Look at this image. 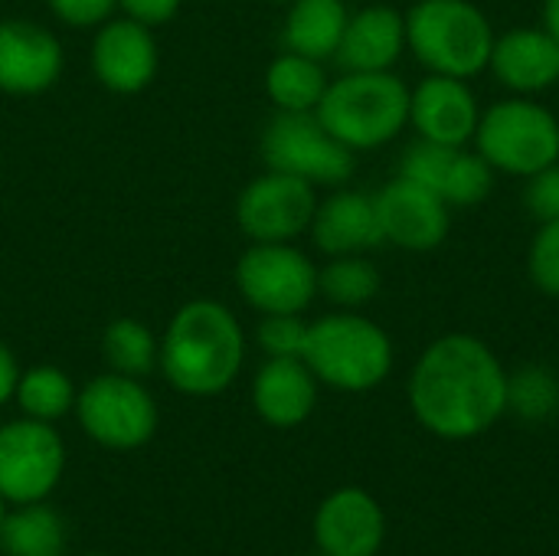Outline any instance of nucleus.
Returning <instances> with one entry per match:
<instances>
[{"mask_svg": "<svg viewBox=\"0 0 559 556\" xmlns=\"http://www.w3.org/2000/svg\"><path fill=\"white\" fill-rule=\"evenodd\" d=\"M409 403L432 436L475 439L508 410V374L485 341L449 334L419 357Z\"/></svg>", "mask_w": 559, "mask_h": 556, "instance_id": "obj_1", "label": "nucleus"}, {"mask_svg": "<svg viewBox=\"0 0 559 556\" xmlns=\"http://www.w3.org/2000/svg\"><path fill=\"white\" fill-rule=\"evenodd\" d=\"M246 334L236 315L210 298L187 301L160 338V370L187 397H216L239 377Z\"/></svg>", "mask_w": 559, "mask_h": 556, "instance_id": "obj_2", "label": "nucleus"}, {"mask_svg": "<svg viewBox=\"0 0 559 556\" xmlns=\"http://www.w3.org/2000/svg\"><path fill=\"white\" fill-rule=\"evenodd\" d=\"M314 115L350 151L390 144L409 121V88L386 72H344L328 82Z\"/></svg>", "mask_w": 559, "mask_h": 556, "instance_id": "obj_3", "label": "nucleus"}, {"mask_svg": "<svg viewBox=\"0 0 559 556\" xmlns=\"http://www.w3.org/2000/svg\"><path fill=\"white\" fill-rule=\"evenodd\" d=\"M406 46L436 75L472 79L491 62L495 29L472 0H419L406 13Z\"/></svg>", "mask_w": 559, "mask_h": 556, "instance_id": "obj_4", "label": "nucleus"}, {"mask_svg": "<svg viewBox=\"0 0 559 556\" xmlns=\"http://www.w3.org/2000/svg\"><path fill=\"white\" fill-rule=\"evenodd\" d=\"M301 360L321 383L344 393H364L386 380L393 344L370 318L341 311L308 324Z\"/></svg>", "mask_w": 559, "mask_h": 556, "instance_id": "obj_5", "label": "nucleus"}, {"mask_svg": "<svg viewBox=\"0 0 559 556\" xmlns=\"http://www.w3.org/2000/svg\"><path fill=\"white\" fill-rule=\"evenodd\" d=\"M475 141L491 170L514 177H531L559 161L557 115L531 98H508L491 105L478 121Z\"/></svg>", "mask_w": 559, "mask_h": 556, "instance_id": "obj_6", "label": "nucleus"}, {"mask_svg": "<svg viewBox=\"0 0 559 556\" xmlns=\"http://www.w3.org/2000/svg\"><path fill=\"white\" fill-rule=\"evenodd\" d=\"M75 416L85 436L105 449L131 452L154 439L157 403L138 377L102 374L75 397Z\"/></svg>", "mask_w": 559, "mask_h": 556, "instance_id": "obj_7", "label": "nucleus"}, {"mask_svg": "<svg viewBox=\"0 0 559 556\" xmlns=\"http://www.w3.org/2000/svg\"><path fill=\"white\" fill-rule=\"evenodd\" d=\"M262 161L308 184H344L354 174V151L314 111H278L262 131Z\"/></svg>", "mask_w": 559, "mask_h": 556, "instance_id": "obj_8", "label": "nucleus"}, {"mask_svg": "<svg viewBox=\"0 0 559 556\" xmlns=\"http://www.w3.org/2000/svg\"><path fill=\"white\" fill-rule=\"evenodd\" d=\"M236 285L262 315H301L318 295V269L292 242H252L236 262Z\"/></svg>", "mask_w": 559, "mask_h": 556, "instance_id": "obj_9", "label": "nucleus"}, {"mask_svg": "<svg viewBox=\"0 0 559 556\" xmlns=\"http://www.w3.org/2000/svg\"><path fill=\"white\" fill-rule=\"evenodd\" d=\"M66 469V446L52 423L10 419L0 426V498L7 505L46 501Z\"/></svg>", "mask_w": 559, "mask_h": 556, "instance_id": "obj_10", "label": "nucleus"}, {"mask_svg": "<svg viewBox=\"0 0 559 556\" xmlns=\"http://www.w3.org/2000/svg\"><path fill=\"white\" fill-rule=\"evenodd\" d=\"M314 210V184L282 170H265L239 193L236 223L252 242H292L311 229Z\"/></svg>", "mask_w": 559, "mask_h": 556, "instance_id": "obj_11", "label": "nucleus"}, {"mask_svg": "<svg viewBox=\"0 0 559 556\" xmlns=\"http://www.w3.org/2000/svg\"><path fill=\"white\" fill-rule=\"evenodd\" d=\"M400 174L439 193L449 206H475L495 187V170L465 144H436L419 138L400 164Z\"/></svg>", "mask_w": 559, "mask_h": 556, "instance_id": "obj_12", "label": "nucleus"}, {"mask_svg": "<svg viewBox=\"0 0 559 556\" xmlns=\"http://www.w3.org/2000/svg\"><path fill=\"white\" fill-rule=\"evenodd\" d=\"M373 200H377L386 242L409 249V252H429L445 242L449 226H452L449 203L429 187L400 174Z\"/></svg>", "mask_w": 559, "mask_h": 556, "instance_id": "obj_13", "label": "nucleus"}, {"mask_svg": "<svg viewBox=\"0 0 559 556\" xmlns=\"http://www.w3.org/2000/svg\"><path fill=\"white\" fill-rule=\"evenodd\" d=\"M92 72L108 92H144L157 75V39L151 26L128 16L105 20L92 43Z\"/></svg>", "mask_w": 559, "mask_h": 556, "instance_id": "obj_14", "label": "nucleus"}, {"mask_svg": "<svg viewBox=\"0 0 559 556\" xmlns=\"http://www.w3.org/2000/svg\"><path fill=\"white\" fill-rule=\"evenodd\" d=\"M62 75L59 39L29 20H0V92L39 95Z\"/></svg>", "mask_w": 559, "mask_h": 556, "instance_id": "obj_15", "label": "nucleus"}, {"mask_svg": "<svg viewBox=\"0 0 559 556\" xmlns=\"http://www.w3.org/2000/svg\"><path fill=\"white\" fill-rule=\"evenodd\" d=\"M383 534V511L364 488L328 495L314 514V544L321 556H377Z\"/></svg>", "mask_w": 559, "mask_h": 556, "instance_id": "obj_16", "label": "nucleus"}, {"mask_svg": "<svg viewBox=\"0 0 559 556\" xmlns=\"http://www.w3.org/2000/svg\"><path fill=\"white\" fill-rule=\"evenodd\" d=\"M409 121L416 125L419 138L462 147L475 138L481 111L465 79L432 72L416 85V92H409Z\"/></svg>", "mask_w": 559, "mask_h": 556, "instance_id": "obj_17", "label": "nucleus"}, {"mask_svg": "<svg viewBox=\"0 0 559 556\" xmlns=\"http://www.w3.org/2000/svg\"><path fill=\"white\" fill-rule=\"evenodd\" d=\"M318 403V377L308 370L301 357H269L252 380V406L255 413L275 426L292 429L301 426Z\"/></svg>", "mask_w": 559, "mask_h": 556, "instance_id": "obj_18", "label": "nucleus"}, {"mask_svg": "<svg viewBox=\"0 0 559 556\" xmlns=\"http://www.w3.org/2000/svg\"><path fill=\"white\" fill-rule=\"evenodd\" d=\"M311 236L328 256H360L383 239L377 200L357 190H337L318 203L311 220Z\"/></svg>", "mask_w": 559, "mask_h": 556, "instance_id": "obj_19", "label": "nucleus"}, {"mask_svg": "<svg viewBox=\"0 0 559 556\" xmlns=\"http://www.w3.org/2000/svg\"><path fill=\"white\" fill-rule=\"evenodd\" d=\"M488 66L511 92L534 95L559 82V43L547 29L521 26L495 39Z\"/></svg>", "mask_w": 559, "mask_h": 556, "instance_id": "obj_20", "label": "nucleus"}, {"mask_svg": "<svg viewBox=\"0 0 559 556\" xmlns=\"http://www.w3.org/2000/svg\"><path fill=\"white\" fill-rule=\"evenodd\" d=\"M406 46V16L393 7H364L347 16L334 59L344 72H386Z\"/></svg>", "mask_w": 559, "mask_h": 556, "instance_id": "obj_21", "label": "nucleus"}, {"mask_svg": "<svg viewBox=\"0 0 559 556\" xmlns=\"http://www.w3.org/2000/svg\"><path fill=\"white\" fill-rule=\"evenodd\" d=\"M347 7L344 0H295L285 16V49L308 56V59H328L337 52L344 26H347Z\"/></svg>", "mask_w": 559, "mask_h": 556, "instance_id": "obj_22", "label": "nucleus"}, {"mask_svg": "<svg viewBox=\"0 0 559 556\" xmlns=\"http://www.w3.org/2000/svg\"><path fill=\"white\" fill-rule=\"evenodd\" d=\"M66 524L43 501L16 505L0 521L3 556H66Z\"/></svg>", "mask_w": 559, "mask_h": 556, "instance_id": "obj_23", "label": "nucleus"}, {"mask_svg": "<svg viewBox=\"0 0 559 556\" xmlns=\"http://www.w3.org/2000/svg\"><path fill=\"white\" fill-rule=\"evenodd\" d=\"M328 75L318 59L285 52L265 72V92L278 105V111H314L324 98Z\"/></svg>", "mask_w": 559, "mask_h": 556, "instance_id": "obj_24", "label": "nucleus"}, {"mask_svg": "<svg viewBox=\"0 0 559 556\" xmlns=\"http://www.w3.org/2000/svg\"><path fill=\"white\" fill-rule=\"evenodd\" d=\"M75 397L79 393H75V383L69 380V374L59 370V367H49V364L23 370L20 383H16V393H13L23 416L39 419V423L62 419L69 410H75Z\"/></svg>", "mask_w": 559, "mask_h": 556, "instance_id": "obj_25", "label": "nucleus"}, {"mask_svg": "<svg viewBox=\"0 0 559 556\" xmlns=\"http://www.w3.org/2000/svg\"><path fill=\"white\" fill-rule=\"evenodd\" d=\"M102 354L115 374L124 377H147L157 367L160 341L154 331L138 318H115L102 334Z\"/></svg>", "mask_w": 559, "mask_h": 556, "instance_id": "obj_26", "label": "nucleus"}, {"mask_svg": "<svg viewBox=\"0 0 559 556\" xmlns=\"http://www.w3.org/2000/svg\"><path fill=\"white\" fill-rule=\"evenodd\" d=\"M318 292H324L334 305L357 308L380 292V272L364 256H334L318 272Z\"/></svg>", "mask_w": 559, "mask_h": 556, "instance_id": "obj_27", "label": "nucleus"}, {"mask_svg": "<svg viewBox=\"0 0 559 556\" xmlns=\"http://www.w3.org/2000/svg\"><path fill=\"white\" fill-rule=\"evenodd\" d=\"M508 406L524 419H547L559 406L557 377L544 367H527L508 377Z\"/></svg>", "mask_w": 559, "mask_h": 556, "instance_id": "obj_28", "label": "nucleus"}, {"mask_svg": "<svg viewBox=\"0 0 559 556\" xmlns=\"http://www.w3.org/2000/svg\"><path fill=\"white\" fill-rule=\"evenodd\" d=\"M527 272H531V282L544 295L559 298V220L540 223V229L531 242Z\"/></svg>", "mask_w": 559, "mask_h": 556, "instance_id": "obj_29", "label": "nucleus"}, {"mask_svg": "<svg viewBox=\"0 0 559 556\" xmlns=\"http://www.w3.org/2000/svg\"><path fill=\"white\" fill-rule=\"evenodd\" d=\"M308 324L298 315H265L255 328V341L269 357H301Z\"/></svg>", "mask_w": 559, "mask_h": 556, "instance_id": "obj_30", "label": "nucleus"}, {"mask_svg": "<svg viewBox=\"0 0 559 556\" xmlns=\"http://www.w3.org/2000/svg\"><path fill=\"white\" fill-rule=\"evenodd\" d=\"M524 206L540 223L559 220V164H550V167H544V170L527 177Z\"/></svg>", "mask_w": 559, "mask_h": 556, "instance_id": "obj_31", "label": "nucleus"}, {"mask_svg": "<svg viewBox=\"0 0 559 556\" xmlns=\"http://www.w3.org/2000/svg\"><path fill=\"white\" fill-rule=\"evenodd\" d=\"M49 10L69 26H102L118 0H46Z\"/></svg>", "mask_w": 559, "mask_h": 556, "instance_id": "obj_32", "label": "nucleus"}, {"mask_svg": "<svg viewBox=\"0 0 559 556\" xmlns=\"http://www.w3.org/2000/svg\"><path fill=\"white\" fill-rule=\"evenodd\" d=\"M118 7H121V13L128 20L154 29V26H160V23H167V20L177 16L180 0H118Z\"/></svg>", "mask_w": 559, "mask_h": 556, "instance_id": "obj_33", "label": "nucleus"}, {"mask_svg": "<svg viewBox=\"0 0 559 556\" xmlns=\"http://www.w3.org/2000/svg\"><path fill=\"white\" fill-rule=\"evenodd\" d=\"M20 364H16V357H13V351L0 341V406L7 403V400H13V393H16V383H20Z\"/></svg>", "mask_w": 559, "mask_h": 556, "instance_id": "obj_34", "label": "nucleus"}, {"mask_svg": "<svg viewBox=\"0 0 559 556\" xmlns=\"http://www.w3.org/2000/svg\"><path fill=\"white\" fill-rule=\"evenodd\" d=\"M544 29L559 43V0H544Z\"/></svg>", "mask_w": 559, "mask_h": 556, "instance_id": "obj_35", "label": "nucleus"}, {"mask_svg": "<svg viewBox=\"0 0 559 556\" xmlns=\"http://www.w3.org/2000/svg\"><path fill=\"white\" fill-rule=\"evenodd\" d=\"M3 514H7V501L0 498V521H3Z\"/></svg>", "mask_w": 559, "mask_h": 556, "instance_id": "obj_36", "label": "nucleus"}, {"mask_svg": "<svg viewBox=\"0 0 559 556\" xmlns=\"http://www.w3.org/2000/svg\"><path fill=\"white\" fill-rule=\"evenodd\" d=\"M285 3H295V0H285Z\"/></svg>", "mask_w": 559, "mask_h": 556, "instance_id": "obj_37", "label": "nucleus"}, {"mask_svg": "<svg viewBox=\"0 0 559 556\" xmlns=\"http://www.w3.org/2000/svg\"><path fill=\"white\" fill-rule=\"evenodd\" d=\"M92 556H105V554H92Z\"/></svg>", "mask_w": 559, "mask_h": 556, "instance_id": "obj_38", "label": "nucleus"}, {"mask_svg": "<svg viewBox=\"0 0 559 556\" xmlns=\"http://www.w3.org/2000/svg\"><path fill=\"white\" fill-rule=\"evenodd\" d=\"M308 556H311V554H308ZM318 556H321V554H318Z\"/></svg>", "mask_w": 559, "mask_h": 556, "instance_id": "obj_39", "label": "nucleus"}]
</instances>
